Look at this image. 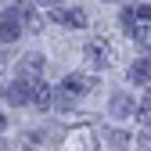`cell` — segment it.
I'll list each match as a JSON object with an SVG mask.
<instances>
[{
	"mask_svg": "<svg viewBox=\"0 0 151 151\" xmlns=\"http://www.w3.org/2000/svg\"><path fill=\"white\" fill-rule=\"evenodd\" d=\"M22 36V14H18V4L0 11V43H14Z\"/></svg>",
	"mask_w": 151,
	"mask_h": 151,
	"instance_id": "6da1fadb",
	"label": "cell"
},
{
	"mask_svg": "<svg viewBox=\"0 0 151 151\" xmlns=\"http://www.w3.org/2000/svg\"><path fill=\"white\" fill-rule=\"evenodd\" d=\"M32 83L36 79H25V76H14V83H7L4 86V97L14 104V108H22V104H29L32 101Z\"/></svg>",
	"mask_w": 151,
	"mask_h": 151,
	"instance_id": "7a4b0ae2",
	"label": "cell"
},
{
	"mask_svg": "<svg viewBox=\"0 0 151 151\" xmlns=\"http://www.w3.org/2000/svg\"><path fill=\"white\" fill-rule=\"evenodd\" d=\"M83 58H86L93 68H108V65H111V43L97 36V40H90V43L83 47Z\"/></svg>",
	"mask_w": 151,
	"mask_h": 151,
	"instance_id": "3957f363",
	"label": "cell"
},
{
	"mask_svg": "<svg viewBox=\"0 0 151 151\" xmlns=\"http://www.w3.org/2000/svg\"><path fill=\"white\" fill-rule=\"evenodd\" d=\"M93 86H97V83H93L90 76H76V72L61 79V90H65V93H72V97H86Z\"/></svg>",
	"mask_w": 151,
	"mask_h": 151,
	"instance_id": "277c9868",
	"label": "cell"
},
{
	"mask_svg": "<svg viewBox=\"0 0 151 151\" xmlns=\"http://www.w3.org/2000/svg\"><path fill=\"white\" fill-rule=\"evenodd\" d=\"M18 14H22V29L25 32H40L43 29V14L36 4H18Z\"/></svg>",
	"mask_w": 151,
	"mask_h": 151,
	"instance_id": "5b68a950",
	"label": "cell"
},
{
	"mask_svg": "<svg viewBox=\"0 0 151 151\" xmlns=\"http://www.w3.org/2000/svg\"><path fill=\"white\" fill-rule=\"evenodd\" d=\"M126 76H129V83H137V86H151V58H137Z\"/></svg>",
	"mask_w": 151,
	"mask_h": 151,
	"instance_id": "8992f818",
	"label": "cell"
},
{
	"mask_svg": "<svg viewBox=\"0 0 151 151\" xmlns=\"http://www.w3.org/2000/svg\"><path fill=\"white\" fill-rule=\"evenodd\" d=\"M133 97H129V93H115V97H111V104H108V111H111V115H115V119H129V115H133Z\"/></svg>",
	"mask_w": 151,
	"mask_h": 151,
	"instance_id": "52a82bcc",
	"label": "cell"
},
{
	"mask_svg": "<svg viewBox=\"0 0 151 151\" xmlns=\"http://www.w3.org/2000/svg\"><path fill=\"white\" fill-rule=\"evenodd\" d=\"M32 104L40 108V111H47V108L54 104V90H50L43 79H36V83H32Z\"/></svg>",
	"mask_w": 151,
	"mask_h": 151,
	"instance_id": "ba28073f",
	"label": "cell"
},
{
	"mask_svg": "<svg viewBox=\"0 0 151 151\" xmlns=\"http://www.w3.org/2000/svg\"><path fill=\"white\" fill-rule=\"evenodd\" d=\"M43 72V54H25V61L18 65V76H25V79H40Z\"/></svg>",
	"mask_w": 151,
	"mask_h": 151,
	"instance_id": "9c48e42d",
	"label": "cell"
},
{
	"mask_svg": "<svg viewBox=\"0 0 151 151\" xmlns=\"http://www.w3.org/2000/svg\"><path fill=\"white\" fill-rule=\"evenodd\" d=\"M129 40H133L144 54H151V22H144V25H137V32L129 36Z\"/></svg>",
	"mask_w": 151,
	"mask_h": 151,
	"instance_id": "30bf717a",
	"label": "cell"
},
{
	"mask_svg": "<svg viewBox=\"0 0 151 151\" xmlns=\"http://www.w3.org/2000/svg\"><path fill=\"white\" fill-rule=\"evenodd\" d=\"M133 115H137V122H140V126H151V90L144 93V101L133 108Z\"/></svg>",
	"mask_w": 151,
	"mask_h": 151,
	"instance_id": "8fae6325",
	"label": "cell"
},
{
	"mask_svg": "<svg viewBox=\"0 0 151 151\" xmlns=\"http://www.w3.org/2000/svg\"><path fill=\"white\" fill-rule=\"evenodd\" d=\"M104 140H108V147H129V144H133V137L119 133V129H104Z\"/></svg>",
	"mask_w": 151,
	"mask_h": 151,
	"instance_id": "7c38bea8",
	"label": "cell"
},
{
	"mask_svg": "<svg viewBox=\"0 0 151 151\" xmlns=\"http://www.w3.org/2000/svg\"><path fill=\"white\" fill-rule=\"evenodd\" d=\"M90 22V18H86V11L83 7H72V11H65V25H72V29H83Z\"/></svg>",
	"mask_w": 151,
	"mask_h": 151,
	"instance_id": "4fadbf2b",
	"label": "cell"
},
{
	"mask_svg": "<svg viewBox=\"0 0 151 151\" xmlns=\"http://www.w3.org/2000/svg\"><path fill=\"white\" fill-rule=\"evenodd\" d=\"M119 22H122V32H126V36H133V32H137V25H140V22H137V14H133V7H126Z\"/></svg>",
	"mask_w": 151,
	"mask_h": 151,
	"instance_id": "5bb4252c",
	"label": "cell"
},
{
	"mask_svg": "<svg viewBox=\"0 0 151 151\" xmlns=\"http://www.w3.org/2000/svg\"><path fill=\"white\" fill-rule=\"evenodd\" d=\"M133 14H137V22H140V25H144V22H151V7H147V4H137V7H133Z\"/></svg>",
	"mask_w": 151,
	"mask_h": 151,
	"instance_id": "9a60e30c",
	"label": "cell"
},
{
	"mask_svg": "<svg viewBox=\"0 0 151 151\" xmlns=\"http://www.w3.org/2000/svg\"><path fill=\"white\" fill-rule=\"evenodd\" d=\"M65 4V0H36V7H40V11H47V7H61Z\"/></svg>",
	"mask_w": 151,
	"mask_h": 151,
	"instance_id": "2e32d148",
	"label": "cell"
},
{
	"mask_svg": "<svg viewBox=\"0 0 151 151\" xmlns=\"http://www.w3.org/2000/svg\"><path fill=\"white\" fill-rule=\"evenodd\" d=\"M137 144H140V147H151V133H140V137H137Z\"/></svg>",
	"mask_w": 151,
	"mask_h": 151,
	"instance_id": "e0dca14e",
	"label": "cell"
},
{
	"mask_svg": "<svg viewBox=\"0 0 151 151\" xmlns=\"http://www.w3.org/2000/svg\"><path fill=\"white\" fill-rule=\"evenodd\" d=\"M0 93H4V83H0Z\"/></svg>",
	"mask_w": 151,
	"mask_h": 151,
	"instance_id": "ac0fdd59",
	"label": "cell"
}]
</instances>
